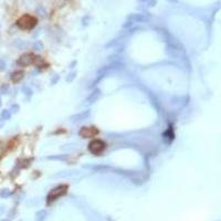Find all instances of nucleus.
Masks as SVG:
<instances>
[{"label": "nucleus", "mask_w": 221, "mask_h": 221, "mask_svg": "<svg viewBox=\"0 0 221 221\" xmlns=\"http://www.w3.org/2000/svg\"><path fill=\"white\" fill-rule=\"evenodd\" d=\"M17 24L21 29H32L37 24V19L32 16H29V15H24L17 21Z\"/></svg>", "instance_id": "obj_1"}, {"label": "nucleus", "mask_w": 221, "mask_h": 221, "mask_svg": "<svg viewBox=\"0 0 221 221\" xmlns=\"http://www.w3.org/2000/svg\"><path fill=\"white\" fill-rule=\"evenodd\" d=\"M66 189H68V187H66L65 185H63V186H59V187L51 190L49 196H48V203H51L52 201H55L59 197L64 195L66 192Z\"/></svg>", "instance_id": "obj_2"}, {"label": "nucleus", "mask_w": 221, "mask_h": 221, "mask_svg": "<svg viewBox=\"0 0 221 221\" xmlns=\"http://www.w3.org/2000/svg\"><path fill=\"white\" fill-rule=\"evenodd\" d=\"M89 149L91 153L95 154V155H98L105 149V144L100 140H94L90 143L89 145Z\"/></svg>", "instance_id": "obj_3"}, {"label": "nucleus", "mask_w": 221, "mask_h": 221, "mask_svg": "<svg viewBox=\"0 0 221 221\" xmlns=\"http://www.w3.org/2000/svg\"><path fill=\"white\" fill-rule=\"evenodd\" d=\"M35 60V55H33L32 53H27V54L21 55L18 60V64L21 66H28L30 64L34 63Z\"/></svg>", "instance_id": "obj_4"}, {"label": "nucleus", "mask_w": 221, "mask_h": 221, "mask_svg": "<svg viewBox=\"0 0 221 221\" xmlns=\"http://www.w3.org/2000/svg\"><path fill=\"white\" fill-rule=\"evenodd\" d=\"M79 134L84 138L89 137H94L95 135L98 134V129L95 127H82V129L79 132Z\"/></svg>", "instance_id": "obj_5"}, {"label": "nucleus", "mask_w": 221, "mask_h": 221, "mask_svg": "<svg viewBox=\"0 0 221 221\" xmlns=\"http://www.w3.org/2000/svg\"><path fill=\"white\" fill-rule=\"evenodd\" d=\"M23 77V72H15V73L12 74V77H11V80H12L15 83L16 82H18V81H20V80Z\"/></svg>", "instance_id": "obj_6"}, {"label": "nucleus", "mask_w": 221, "mask_h": 221, "mask_svg": "<svg viewBox=\"0 0 221 221\" xmlns=\"http://www.w3.org/2000/svg\"><path fill=\"white\" fill-rule=\"evenodd\" d=\"M2 116L5 117V119H8V117H9L8 111H3V112H2Z\"/></svg>", "instance_id": "obj_7"}]
</instances>
